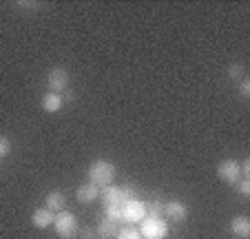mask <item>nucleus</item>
I'll return each mask as SVG.
<instances>
[{
  "label": "nucleus",
  "mask_w": 250,
  "mask_h": 239,
  "mask_svg": "<svg viewBox=\"0 0 250 239\" xmlns=\"http://www.w3.org/2000/svg\"><path fill=\"white\" fill-rule=\"evenodd\" d=\"M115 179V164L109 159H95L89 166V182L95 184L98 188L111 186Z\"/></svg>",
  "instance_id": "nucleus-1"
},
{
  "label": "nucleus",
  "mask_w": 250,
  "mask_h": 239,
  "mask_svg": "<svg viewBox=\"0 0 250 239\" xmlns=\"http://www.w3.org/2000/svg\"><path fill=\"white\" fill-rule=\"evenodd\" d=\"M100 197H102L104 206H124L128 199L135 197V193L128 186H104Z\"/></svg>",
  "instance_id": "nucleus-2"
},
{
  "label": "nucleus",
  "mask_w": 250,
  "mask_h": 239,
  "mask_svg": "<svg viewBox=\"0 0 250 239\" xmlns=\"http://www.w3.org/2000/svg\"><path fill=\"white\" fill-rule=\"evenodd\" d=\"M140 224L142 239H164L168 235V224L162 217H144Z\"/></svg>",
  "instance_id": "nucleus-3"
},
{
  "label": "nucleus",
  "mask_w": 250,
  "mask_h": 239,
  "mask_svg": "<svg viewBox=\"0 0 250 239\" xmlns=\"http://www.w3.org/2000/svg\"><path fill=\"white\" fill-rule=\"evenodd\" d=\"M53 226H56V233H58L60 239H71L78 233V219H76V215L69 213V211L56 213V221H53Z\"/></svg>",
  "instance_id": "nucleus-4"
},
{
  "label": "nucleus",
  "mask_w": 250,
  "mask_h": 239,
  "mask_svg": "<svg viewBox=\"0 0 250 239\" xmlns=\"http://www.w3.org/2000/svg\"><path fill=\"white\" fill-rule=\"evenodd\" d=\"M146 217V204L140 202V199H128L122 206V221H128V224H135V221H142Z\"/></svg>",
  "instance_id": "nucleus-5"
},
{
  "label": "nucleus",
  "mask_w": 250,
  "mask_h": 239,
  "mask_svg": "<svg viewBox=\"0 0 250 239\" xmlns=\"http://www.w3.org/2000/svg\"><path fill=\"white\" fill-rule=\"evenodd\" d=\"M47 85H49L51 93H62V91H66L69 89V71L62 69V66L51 69L47 75Z\"/></svg>",
  "instance_id": "nucleus-6"
},
{
  "label": "nucleus",
  "mask_w": 250,
  "mask_h": 239,
  "mask_svg": "<svg viewBox=\"0 0 250 239\" xmlns=\"http://www.w3.org/2000/svg\"><path fill=\"white\" fill-rule=\"evenodd\" d=\"M164 215L173 221H186L188 219V206H186L182 199H170V202L164 204Z\"/></svg>",
  "instance_id": "nucleus-7"
},
{
  "label": "nucleus",
  "mask_w": 250,
  "mask_h": 239,
  "mask_svg": "<svg viewBox=\"0 0 250 239\" xmlns=\"http://www.w3.org/2000/svg\"><path fill=\"white\" fill-rule=\"evenodd\" d=\"M217 175H219V179H224V182L235 184L237 179H239V175H241L239 164H237L235 159H222L219 166H217Z\"/></svg>",
  "instance_id": "nucleus-8"
},
{
  "label": "nucleus",
  "mask_w": 250,
  "mask_h": 239,
  "mask_svg": "<svg viewBox=\"0 0 250 239\" xmlns=\"http://www.w3.org/2000/svg\"><path fill=\"white\" fill-rule=\"evenodd\" d=\"M98 197H100V188L95 186V184H91V182L80 184L78 191H76V199L80 204H91V202H95Z\"/></svg>",
  "instance_id": "nucleus-9"
},
{
  "label": "nucleus",
  "mask_w": 250,
  "mask_h": 239,
  "mask_svg": "<svg viewBox=\"0 0 250 239\" xmlns=\"http://www.w3.org/2000/svg\"><path fill=\"white\" fill-rule=\"evenodd\" d=\"M56 221V213L49 211L47 206L44 208H36L31 215V224L36 226V228H49V226Z\"/></svg>",
  "instance_id": "nucleus-10"
},
{
  "label": "nucleus",
  "mask_w": 250,
  "mask_h": 239,
  "mask_svg": "<svg viewBox=\"0 0 250 239\" xmlns=\"http://www.w3.org/2000/svg\"><path fill=\"white\" fill-rule=\"evenodd\" d=\"M118 233H120V221H115V219H111V217L104 215V219L100 221V226H98V235L102 239H111Z\"/></svg>",
  "instance_id": "nucleus-11"
},
{
  "label": "nucleus",
  "mask_w": 250,
  "mask_h": 239,
  "mask_svg": "<svg viewBox=\"0 0 250 239\" xmlns=\"http://www.w3.org/2000/svg\"><path fill=\"white\" fill-rule=\"evenodd\" d=\"M230 230H232V235H237V237L248 239V237H250V219H248L246 215H237V217H232Z\"/></svg>",
  "instance_id": "nucleus-12"
},
{
  "label": "nucleus",
  "mask_w": 250,
  "mask_h": 239,
  "mask_svg": "<svg viewBox=\"0 0 250 239\" xmlns=\"http://www.w3.org/2000/svg\"><path fill=\"white\" fill-rule=\"evenodd\" d=\"M44 204H47L49 211L60 213V211H64V206H66V197L62 191H51L47 195V199H44Z\"/></svg>",
  "instance_id": "nucleus-13"
},
{
  "label": "nucleus",
  "mask_w": 250,
  "mask_h": 239,
  "mask_svg": "<svg viewBox=\"0 0 250 239\" xmlns=\"http://www.w3.org/2000/svg\"><path fill=\"white\" fill-rule=\"evenodd\" d=\"M62 104H64V100H62L60 93H51V91H49L42 98V109L47 113H58L62 109Z\"/></svg>",
  "instance_id": "nucleus-14"
},
{
  "label": "nucleus",
  "mask_w": 250,
  "mask_h": 239,
  "mask_svg": "<svg viewBox=\"0 0 250 239\" xmlns=\"http://www.w3.org/2000/svg\"><path fill=\"white\" fill-rule=\"evenodd\" d=\"M162 215H164V204L160 199L146 204V217H162Z\"/></svg>",
  "instance_id": "nucleus-15"
},
{
  "label": "nucleus",
  "mask_w": 250,
  "mask_h": 239,
  "mask_svg": "<svg viewBox=\"0 0 250 239\" xmlns=\"http://www.w3.org/2000/svg\"><path fill=\"white\" fill-rule=\"evenodd\" d=\"M115 239H142V233L137 228H120Z\"/></svg>",
  "instance_id": "nucleus-16"
},
{
  "label": "nucleus",
  "mask_w": 250,
  "mask_h": 239,
  "mask_svg": "<svg viewBox=\"0 0 250 239\" xmlns=\"http://www.w3.org/2000/svg\"><path fill=\"white\" fill-rule=\"evenodd\" d=\"M228 75H230L232 80H244V66H241L239 62H232V65L228 66Z\"/></svg>",
  "instance_id": "nucleus-17"
},
{
  "label": "nucleus",
  "mask_w": 250,
  "mask_h": 239,
  "mask_svg": "<svg viewBox=\"0 0 250 239\" xmlns=\"http://www.w3.org/2000/svg\"><path fill=\"white\" fill-rule=\"evenodd\" d=\"M9 153H11V142H9V137L0 135V159L7 157Z\"/></svg>",
  "instance_id": "nucleus-18"
},
{
  "label": "nucleus",
  "mask_w": 250,
  "mask_h": 239,
  "mask_svg": "<svg viewBox=\"0 0 250 239\" xmlns=\"http://www.w3.org/2000/svg\"><path fill=\"white\" fill-rule=\"evenodd\" d=\"M237 191H239L241 195L248 197V195H250V179H241V182L237 184Z\"/></svg>",
  "instance_id": "nucleus-19"
},
{
  "label": "nucleus",
  "mask_w": 250,
  "mask_h": 239,
  "mask_svg": "<svg viewBox=\"0 0 250 239\" xmlns=\"http://www.w3.org/2000/svg\"><path fill=\"white\" fill-rule=\"evenodd\" d=\"M239 91H241V95H244V98H248L250 95V80H241V85H239Z\"/></svg>",
  "instance_id": "nucleus-20"
},
{
  "label": "nucleus",
  "mask_w": 250,
  "mask_h": 239,
  "mask_svg": "<svg viewBox=\"0 0 250 239\" xmlns=\"http://www.w3.org/2000/svg\"><path fill=\"white\" fill-rule=\"evenodd\" d=\"M93 235H95V233L89 228V226H84V228L80 230V239H93Z\"/></svg>",
  "instance_id": "nucleus-21"
}]
</instances>
